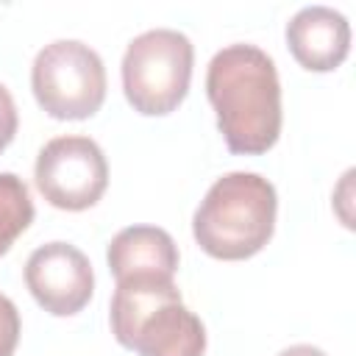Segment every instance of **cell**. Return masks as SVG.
I'll list each match as a JSON object with an SVG mask.
<instances>
[{
    "label": "cell",
    "mask_w": 356,
    "mask_h": 356,
    "mask_svg": "<svg viewBox=\"0 0 356 356\" xmlns=\"http://www.w3.org/2000/svg\"><path fill=\"white\" fill-rule=\"evenodd\" d=\"M33 178L50 206L83 211L103 197L108 186V164L95 139L56 136L39 150Z\"/></svg>",
    "instance_id": "obj_6"
},
{
    "label": "cell",
    "mask_w": 356,
    "mask_h": 356,
    "mask_svg": "<svg viewBox=\"0 0 356 356\" xmlns=\"http://www.w3.org/2000/svg\"><path fill=\"white\" fill-rule=\"evenodd\" d=\"M278 356H325V350H320L314 345H289Z\"/></svg>",
    "instance_id": "obj_13"
},
{
    "label": "cell",
    "mask_w": 356,
    "mask_h": 356,
    "mask_svg": "<svg viewBox=\"0 0 356 356\" xmlns=\"http://www.w3.org/2000/svg\"><path fill=\"white\" fill-rule=\"evenodd\" d=\"M195 50L186 33L153 28L131 39L122 56V92L134 111L164 117L175 111L192 81Z\"/></svg>",
    "instance_id": "obj_4"
},
{
    "label": "cell",
    "mask_w": 356,
    "mask_h": 356,
    "mask_svg": "<svg viewBox=\"0 0 356 356\" xmlns=\"http://www.w3.org/2000/svg\"><path fill=\"white\" fill-rule=\"evenodd\" d=\"M108 270L117 281L125 278H172L178 270V248L164 228L128 225L106 250Z\"/></svg>",
    "instance_id": "obj_9"
},
{
    "label": "cell",
    "mask_w": 356,
    "mask_h": 356,
    "mask_svg": "<svg viewBox=\"0 0 356 356\" xmlns=\"http://www.w3.org/2000/svg\"><path fill=\"white\" fill-rule=\"evenodd\" d=\"M19 342V312L11 298L0 295V356H14Z\"/></svg>",
    "instance_id": "obj_11"
},
{
    "label": "cell",
    "mask_w": 356,
    "mask_h": 356,
    "mask_svg": "<svg viewBox=\"0 0 356 356\" xmlns=\"http://www.w3.org/2000/svg\"><path fill=\"white\" fill-rule=\"evenodd\" d=\"M206 95L231 153L259 156L278 142L281 83L261 47L239 42L217 50L206 70Z\"/></svg>",
    "instance_id": "obj_1"
},
{
    "label": "cell",
    "mask_w": 356,
    "mask_h": 356,
    "mask_svg": "<svg viewBox=\"0 0 356 356\" xmlns=\"http://www.w3.org/2000/svg\"><path fill=\"white\" fill-rule=\"evenodd\" d=\"M31 89L53 120H86L106 100L103 58L78 39L50 42L33 58Z\"/></svg>",
    "instance_id": "obj_5"
},
{
    "label": "cell",
    "mask_w": 356,
    "mask_h": 356,
    "mask_svg": "<svg viewBox=\"0 0 356 356\" xmlns=\"http://www.w3.org/2000/svg\"><path fill=\"white\" fill-rule=\"evenodd\" d=\"M286 47L303 70L331 72L350 53V25L328 6H306L286 22Z\"/></svg>",
    "instance_id": "obj_8"
},
{
    "label": "cell",
    "mask_w": 356,
    "mask_h": 356,
    "mask_svg": "<svg viewBox=\"0 0 356 356\" xmlns=\"http://www.w3.org/2000/svg\"><path fill=\"white\" fill-rule=\"evenodd\" d=\"M17 125H19V117H17L14 97H11V92L0 83V153L11 145V139H14V134H17Z\"/></svg>",
    "instance_id": "obj_12"
},
{
    "label": "cell",
    "mask_w": 356,
    "mask_h": 356,
    "mask_svg": "<svg viewBox=\"0 0 356 356\" xmlns=\"http://www.w3.org/2000/svg\"><path fill=\"white\" fill-rule=\"evenodd\" d=\"M25 286L53 317L78 314L95 292V270L83 250L70 242H47L25 261Z\"/></svg>",
    "instance_id": "obj_7"
},
{
    "label": "cell",
    "mask_w": 356,
    "mask_h": 356,
    "mask_svg": "<svg viewBox=\"0 0 356 356\" xmlns=\"http://www.w3.org/2000/svg\"><path fill=\"white\" fill-rule=\"evenodd\" d=\"M111 334L139 356H203L206 328L172 278H125L111 298Z\"/></svg>",
    "instance_id": "obj_2"
},
{
    "label": "cell",
    "mask_w": 356,
    "mask_h": 356,
    "mask_svg": "<svg viewBox=\"0 0 356 356\" xmlns=\"http://www.w3.org/2000/svg\"><path fill=\"white\" fill-rule=\"evenodd\" d=\"M278 195L259 172L217 178L192 217V234L203 253L222 261L256 256L275 231Z\"/></svg>",
    "instance_id": "obj_3"
},
{
    "label": "cell",
    "mask_w": 356,
    "mask_h": 356,
    "mask_svg": "<svg viewBox=\"0 0 356 356\" xmlns=\"http://www.w3.org/2000/svg\"><path fill=\"white\" fill-rule=\"evenodd\" d=\"M33 222V200L25 181L14 172H0V256Z\"/></svg>",
    "instance_id": "obj_10"
}]
</instances>
